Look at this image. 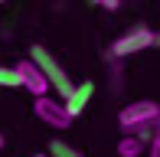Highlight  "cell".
<instances>
[{
    "label": "cell",
    "mask_w": 160,
    "mask_h": 157,
    "mask_svg": "<svg viewBox=\"0 0 160 157\" xmlns=\"http://www.w3.org/2000/svg\"><path fill=\"white\" fill-rule=\"evenodd\" d=\"M160 118V105L154 98H137V102H128L124 108L118 111V128L124 134H131L134 128L147 124V121H157Z\"/></svg>",
    "instance_id": "cell-2"
},
{
    "label": "cell",
    "mask_w": 160,
    "mask_h": 157,
    "mask_svg": "<svg viewBox=\"0 0 160 157\" xmlns=\"http://www.w3.org/2000/svg\"><path fill=\"white\" fill-rule=\"evenodd\" d=\"M0 147H3V134H0Z\"/></svg>",
    "instance_id": "cell-14"
},
{
    "label": "cell",
    "mask_w": 160,
    "mask_h": 157,
    "mask_svg": "<svg viewBox=\"0 0 160 157\" xmlns=\"http://www.w3.org/2000/svg\"><path fill=\"white\" fill-rule=\"evenodd\" d=\"M33 111H36V118H39L42 124L59 128V131L72 124V115L65 111V105H62V102H56V98H49V95H39V98H36Z\"/></svg>",
    "instance_id": "cell-4"
},
{
    "label": "cell",
    "mask_w": 160,
    "mask_h": 157,
    "mask_svg": "<svg viewBox=\"0 0 160 157\" xmlns=\"http://www.w3.org/2000/svg\"><path fill=\"white\" fill-rule=\"evenodd\" d=\"M49 157H85L78 147H72V144H65V141H52L49 144Z\"/></svg>",
    "instance_id": "cell-8"
},
{
    "label": "cell",
    "mask_w": 160,
    "mask_h": 157,
    "mask_svg": "<svg viewBox=\"0 0 160 157\" xmlns=\"http://www.w3.org/2000/svg\"><path fill=\"white\" fill-rule=\"evenodd\" d=\"M144 154V144L134 138V134H124L118 141V157H141Z\"/></svg>",
    "instance_id": "cell-7"
},
{
    "label": "cell",
    "mask_w": 160,
    "mask_h": 157,
    "mask_svg": "<svg viewBox=\"0 0 160 157\" xmlns=\"http://www.w3.org/2000/svg\"><path fill=\"white\" fill-rule=\"evenodd\" d=\"M92 95H95V82H78V85H72V92L65 95V111H69L72 118H78L85 111V105L92 102Z\"/></svg>",
    "instance_id": "cell-6"
},
{
    "label": "cell",
    "mask_w": 160,
    "mask_h": 157,
    "mask_svg": "<svg viewBox=\"0 0 160 157\" xmlns=\"http://www.w3.org/2000/svg\"><path fill=\"white\" fill-rule=\"evenodd\" d=\"M154 46H160V33H154Z\"/></svg>",
    "instance_id": "cell-12"
},
{
    "label": "cell",
    "mask_w": 160,
    "mask_h": 157,
    "mask_svg": "<svg viewBox=\"0 0 160 157\" xmlns=\"http://www.w3.org/2000/svg\"><path fill=\"white\" fill-rule=\"evenodd\" d=\"M98 7H105V10H118L121 0H98Z\"/></svg>",
    "instance_id": "cell-11"
},
{
    "label": "cell",
    "mask_w": 160,
    "mask_h": 157,
    "mask_svg": "<svg viewBox=\"0 0 160 157\" xmlns=\"http://www.w3.org/2000/svg\"><path fill=\"white\" fill-rule=\"evenodd\" d=\"M150 157H160V118L154 124V138H150Z\"/></svg>",
    "instance_id": "cell-10"
},
{
    "label": "cell",
    "mask_w": 160,
    "mask_h": 157,
    "mask_svg": "<svg viewBox=\"0 0 160 157\" xmlns=\"http://www.w3.org/2000/svg\"><path fill=\"white\" fill-rule=\"evenodd\" d=\"M92 3H98V0H92Z\"/></svg>",
    "instance_id": "cell-16"
},
{
    "label": "cell",
    "mask_w": 160,
    "mask_h": 157,
    "mask_svg": "<svg viewBox=\"0 0 160 157\" xmlns=\"http://www.w3.org/2000/svg\"><path fill=\"white\" fill-rule=\"evenodd\" d=\"M13 69H17V75H20V89H26L33 98H39V95L49 92V78L42 75V69L36 66L33 59H20Z\"/></svg>",
    "instance_id": "cell-5"
},
{
    "label": "cell",
    "mask_w": 160,
    "mask_h": 157,
    "mask_svg": "<svg viewBox=\"0 0 160 157\" xmlns=\"http://www.w3.org/2000/svg\"><path fill=\"white\" fill-rule=\"evenodd\" d=\"M33 157H49V154H33Z\"/></svg>",
    "instance_id": "cell-13"
},
{
    "label": "cell",
    "mask_w": 160,
    "mask_h": 157,
    "mask_svg": "<svg viewBox=\"0 0 160 157\" xmlns=\"http://www.w3.org/2000/svg\"><path fill=\"white\" fill-rule=\"evenodd\" d=\"M0 89H20V75L13 66H0Z\"/></svg>",
    "instance_id": "cell-9"
},
{
    "label": "cell",
    "mask_w": 160,
    "mask_h": 157,
    "mask_svg": "<svg viewBox=\"0 0 160 157\" xmlns=\"http://www.w3.org/2000/svg\"><path fill=\"white\" fill-rule=\"evenodd\" d=\"M147 46H154V30H147V26H134V30L121 33V36L111 43L108 56H114V59H128V56L144 53Z\"/></svg>",
    "instance_id": "cell-3"
},
{
    "label": "cell",
    "mask_w": 160,
    "mask_h": 157,
    "mask_svg": "<svg viewBox=\"0 0 160 157\" xmlns=\"http://www.w3.org/2000/svg\"><path fill=\"white\" fill-rule=\"evenodd\" d=\"M0 3H7V0H0Z\"/></svg>",
    "instance_id": "cell-15"
},
{
    "label": "cell",
    "mask_w": 160,
    "mask_h": 157,
    "mask_svg": "<svg viewBox=\"0 0 160 157\" xmlns=\"http://www.w3.org/2000/svg\"><path fill=\"white\" fill-rule=\"evenodd\" d=\"M30 59H33L36 66L42 69V75L49 78V89H56L62 98L72 92V85H75V82H72V78L65 75V69L59 66V62H56V56L49 53L46 46H39V43H36V46H30Z\"/></svg>",
    "instance_id": "cell-1"
}]
</instances>
